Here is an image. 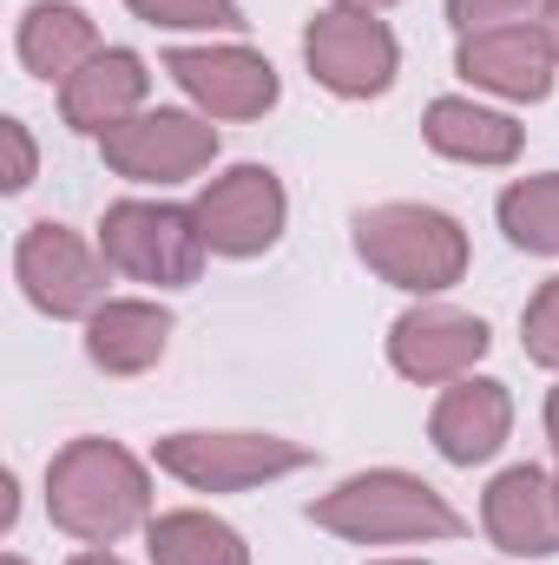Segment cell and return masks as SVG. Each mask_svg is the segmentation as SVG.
<instances>
[{
	"label": "cell",
	"mask_w": 559,
	"mask_h": 565,
	"mask_svg": "<svg viewBox=\"0 0 559 565\" xmlns=\"http://www.w3.org/2000/svg\"><path fill=\"white\" fill-rule=\"evenodd\" d=\"M46 520L80 546H119L151 526V473L119 440H66L46 460Z\"/></svg>",
	"instance_id": "obj_1"
},
{
	"label": "cell",
	"mask_w": 559,
	"mask_h": 565,
	"mask_svg": "<svg viewBox=\"0 0 559 565\" xmlns=\"http://www.w3.org/2000/svg\"><path fill=\"white\" fill-rule=\"evenodd\" d=\"M309 520L336 540H356V546H409V540H454L461 533V513L402 467H376V473H356L342 480L336 493L309 500Z\"/></svg>",
	"instance_id": "obj_2"
},
{
	"label": "cell",
	"mask_w": 559,
	"mask_h": 565,
	"mask_svg": "<svg viewBox=\"0 0 559 565\" xmlns=\"http://www.w3.org/2000/svg\"><path fill=\"white\" fill-rule=\"evenodd\" d=\"M349 231L356 257L409 296H441L467 277V231L434 204H369Z\"/></svg>",
	"instance_id": "obj_3"
},
{
	"label": "cell",
	"mask_w": 559,
	"mask_h": 565,
	"mask_svg": "<svg viewBox=\"0 0 559 565\" xmlns=\"http://www.w3.org/2000/svg\"><path fill=\"white\" fill-rule=\"evenodd\" d=\"M99 257L133 282L151 289H184L204 270V231H198V211L184 204H158V198H119L106 204L99 217Z\"/></svg>",
	"instance_id": "obj_4"
},
{
	"label": "cell",
	"mask_w": 559,
	"mask_h": 565,
	"mask_svg": "<svg viewBox=\"0 0 559 565\" xmlns=\"http://www.w3.org/2000/svg\"><path fill=\"white\" fill-rule=\"evenodd\" d=\"M158 473L184 480L191 493H244V487H264L283 480L296 467H309V447L303 440H283V434H165L151 447Z\"/></svg>",
	"instance_id": "obj_5"
},
{
	"label": "cell",
	"mask_w": 559,
	"mask_h": 565,
	"mask_svg": "<svg viewBox=\"0 0 559 565\" xmlns=\"http://www.w3.org/2000/svg\"><path fill=\"white\" fill-rule=\"evenodd\" d=\"M303 66L336 99H382L402 73V46H395L389 20L356 13V7H323L303 26Z\"/></svg>",
	"instance_id": "obj_6"
},
{
	"label": "cell",
	"mask_w": 559,
	"mask_h": 565,
	"mask_svg": "<svg viewBox=\"0 0 559 565\" xmlns=\"http://www.w3.org/2000/svg\"><path fill=\"white\" fill-rule=\"evenodd\" d=\"M106 270H113V264H106L80 231H66V224H53V217L27 224L20 244H13L20 296H27L40 316H53V322H93V309L106 302Z\"/></svg>",
	"instance_id": "obj_7"
},
{
	"label": "cell",
	"mask_w": 559,
	"mask_h": 565,
	"mask_svg": "<svg viewBox=\"0 0 559 565\" xmlns=\"http://www.w3.org/2000/svg\"><path fill=\"white\" fill-rule=\"evenodd\" d=\"M191 211H198L204 250L231 257V264H251V257L277 250L283 224H289V198H283V178L271 164H231L224 178H211L198 191Z\"/></svg>",
	"instance_id": "obj_8"
},
{
	"label": "cell",
	"mask_w": 559,
	"mask_h": 565,
	"mask_svg": "<svg viewBox=\"0 0 559 565\" xmlns=\"http://www.w3.org/2000/svg\"><path fill=\"white\" fill-rule=\"evenodd\" d=\"M99 158L126 184H158L165 191V184L198 178L218 158V126L204 113H184V106H145L139 119H126L99 139Z\"/></svg>",
	"instance_id": "obj_9"
},
{
	"label": "cell",
	"mask_w": 559,
	"mask_h": 565,
	"mask_svg": "<svg viewBox=\"0 0 559 565\" xmlns=\"http://www.w3.org/2000/svg\"><path fill=\"white\" fill-rule=\"evenodd\" d=\"M165 73L184 86V99L204 119H264L283 99L277 66L251 46H171Z\"/></svg>",
	"instance_id": "obj_10"
},
{
	"label": "cell",
	"mask_w": 559,
	"mask_h": 565,
	"mask_svg": "<svg viewBox=\"0 0 559 565\" xmlns=\"http://www.w3.org/2000/svg\"><path fill=\"white\" fill-rule=\"evenodd\" d=\"M487 349H494L487 322L467 309H447V302H421V309L389 322V369L415 388H441V382L474 375V362Z\"/></svg>",
	"instance_id": "obj_11"
},
{
	"label": "cell",
	"mask_w": 559,
	"mask_h": 565,
	"mask_svg": "<svg viewBox=\"0 0 559 565\" xmlns=\"http://www.w3.org/2000/svg\"><path fill=\"white\" fill-rule=\"evenodd\" d=\"M454 73L494 99H514V106H540L553 93L559 53L547 40L540 20H520V26H487V33H461L454 46Z\"/></svg>",
	"instance_id": "obj_12"
},
{
	"label": "cell",
	"mask_w": 559,
	"mask_h": 565,
	"mask_svg": "<svg viewBox=\"0 0 559 565\" xmlns=\"http://www.w3.org/2000/svg\"><path fill=\"white\" fill-rule=\"evenodd\" d=\"M507 434H514V395H507V382H494V375H461V382H447L441 402H434V415H428V440H434V454H441L447 467H481V460H494V454L507 447Z\"/></svg>",
	"instance_id": "obj_13"
},
{
	"label": "cell",
	"mask_w": 559,
	"mask_h": 565,
	"mask_svg": "<svg viewBox=\"0 0 559 565\" xmlns=\"http://www.w3.org/2000/svg\"><path fill=\"white\" fill-rule=\"evenodd\" d=\"M145 93H151V66H145L133 46H99L66 86H60V119L86 139H106L113 126L139 119Z\"/></svg>",
	"instance_id": "obj_14"
},
{
	"label": "cell",
	"mask_w": 559,
	"mask_h": 565,
	"mask_svg": "<svg viewBox=\"0 0 559 565\" xmlns=\"http://www.w3.org/2000/svg\"><path fill=\"white\" fill-rule=\"evenodd\" d=\"M481 526L500 553L514 559H553L559 553V487L540 467H507L494 473L481 500Z\"/></svg>",
	"instance_id": "obj_15"
},
{
	"label": "cell",
	"mask_w": 559,
	"mask_h": 565,
	"mask_svg": "<svg viewBox=\"0 0 559 565\" xmlns=\"http://www.w3.org/2000/svg\"><path fill=\"white\" fill-rule=\"evenodd\" d=\"M171 349V309L145 296H106L86 322V362L99 375H145Z\"/></svg>",
	"instance_id": "obj_16"
},
{
	"label": "cell",
	"mask_w": 559,
	"mask_h": 565,
	"mask_svg": "<svg viewBox=\"0 0 559 565\" xmlns=\"http://www.w3.org/2000/svg\"><path fill=\"white\" fill-rule=\"evenodd\" d=\"M421 139H428V151H441V158H454V164H487V171H494V164H514V158H520L527 132H520L507 113L447 93V99H428Z\"/></svg>",
	"instance_id": "obj_17"
},
{
	"label": "cell",
	"mask_w": 559,
	"mask_h": 565,
	"mask_svg": "<svg viewBox=\"0 0 559 565\" xmlns=\"http://www.w3.org/2000/svg\"><path fill=\"white\" fill-rule=\"evenodd\" d=\"M93 53H99V26H93L86 7H73V0H33L20 13V66L33 79L66 86Z\"/></svg>",
	"instance_id": "obj_18"
},
{
	"label": "cell",
	"mask_w": 559,
	"mask_h": 565,
	"mask_svg": "<svg viewBox=\"0 0 559 565\" xmlns=\"http://www.w3.org/2000/svg\"><path fill=\"white\" fill-rule=\"evenodd\" d=\"M145 553H151V565H251L244 533L211 520V513H198V507L158 513L145 526Z\"/></svg>",
	"instance_id": "obj_19"
},
{
	"label": "cell",
	"mask_w": 559,
	"mask_h": 565,
	"mask_svg": "<svg viewBox=\"0 0 559 565\" xmlns=\"http://www.w3.org/2000/svg\"><path fill=\"white\" fill-rule=\"evenodd\" d=\"M500 231L527 257H559V171L514 178L500 191Z\"/></svg>",
	"instance_id": "obj_20"
},
{
	"label": "cell",
	"mask_w": 559,
	"mask_h": 565,
	"mask_svg": "<svg viewBox=\"0 0 559 565\" xmlns=\"http://www.w3.org/2000/svg\"><path fill=\"white\" fill-rule=\"evenodd\" d=\"M133 20L165 26V33H244V7L238 0H126Z\"/></svg>",
	"instance_id": "obj_21"
},
{
	"label": "cell",
	"mask_w": 559,
	"mask_h": 565,
	"mask_svg": "<svg viewBox=\"0 0 559 565\" xmlns=\"http://www.w3.org/2000/svg\"><path fill=\"white\" fill-rule=\"evenodd\" d=\"M520 342H527V362H540V369L559 375V277L534 289V302L520 316Z\"/></svg>",
	"instance_id": "obj_22"
},
{
	"label": "cell",
	"mask_w": 559,
	"mask_h": 565,
	"mask_svg": "<svg viewBox=\"0 0 559 565\" xmlns=\"http://www.w3.org/2000/svg\"><path fill=\"white\" fill-rule=\"evenodd\" d=\"M527 13H547V0H447L454 33H487V26H520Z\"/></svg>",
	"instance_id": "obj_23"
},
{
	"label": "cell",
	"mask_w": 559,
	"mask_h": 565,
	"mask_svg": "<svg viewBox=\"0 0 559 565\" xmlns=\"http://www.w3.org/2000/svg\"><path fill=\"white\" fill-rule=\"evenodd\" d=\"M0 145H7V191H27L33 184V171H40V151H33V139H27V126L20 119H0Z\"/></svg>",
	"instance_id": "obj_24"
},
{
	"label": "cell",
	"mask_w": 559,
	"mask_h": 565,
	"mask_svg": "<svg viewBox=\"0 0 559 565\" xmlns=\"http://www.w3.org/2000/svg\"><path fill=\"white\" fill-rule=\"evenodd\" d=\"M66 565H126L119 553H106V546H93V553H73Z\"/></svg>",
	"instance_id": "obj_25"
},
{
	"label": "cell",
	"mask_w": 559,
	"mask_h": 565,
	"mask_svg": "<svg viewBox=\"0 0 559 565\" xmlns=\"http://www.w3.org/2000/svg\"><path fill=\"white\" fill-rule=\"evenodd\" d=\"M540 26H547V40H553V53H559V0H547V13H540Z\"/></svg>",
	"instance_id": "obj_26"
},
{
	"label": "cell",
	"mask_w": 559,
	"mask_h": 565,
	"mask_svg": "<svg viewBox=\"0 0 559 565\" xmlns=\"http://www.w3.org/2000/svg\"><path fill=\"white\" fill-rule=\"evenodd\" d=\"M547 434H553V447H559V388L547 395Z\"/></svg>",
	"instance_id": "obj_27"
},
{
	"label": "cell",
	"mask_w": 559,
	"mask_h": 565,
	"mask_svg": "<svg viewBox=\"0 0 559 565\" xmlns=\"http://www.w3.org/2000/svg\"><path fill=\"white\" fill-rule=\"evenodd\" d=\"M336 7H356V13H382V7H395V0H336Z\"/></svg>",
	"instance_id": "obj_28"
},
{
	"label": "cell",
	"mask_w": 559,
	"mask_h": 565,
	"mask_svg": "<svg viewBox=\"0 0 559 565\" xmlns=\"http://www.w3.org/2000/svg\"><path fill=\"white\" fill-rule=\"evenodd\" d=\"M376 565H421V559H376Z\"/></svg>",
	"instance_id": "obj_29"
},
{
	"label": "cell",
	"mask_w": 559,
	"mask_h": 565,
	"mask_svg": "<svg viewBox=\"0 0 559 565\" xmlns=\"http://www.w3.org/2000/svg\"><path fill=\"white\" fill-rule=\"evenodd\" d=\"M0 565H27V559H20V553H7V559H0Z\"/></svg>",
	"instance_id": "obj_30"
},
{
	"label": "cell",
	"mask_w": 559,
	"mask_h": 565,
	"mask_svg": "<svg viewBox=\"0 0 559 565\" xmlns=\"http://www.w3.org/2000/svg\"><path fill=\"white\" fill-rule=\"evenodd\" d=\"M553 487H559V473H553Z\"/></svg>",
	"instance_id": "obj_31"
}]
</instances>
